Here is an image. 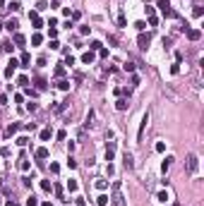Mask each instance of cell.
Instances as JSON below:
<instances>
[{"instance_id": "ba28073f", "label": "cell", "mask_w": 204, "mask_h": 206, "mask_svg": "<svg viewBox=\"0 0 204 206\" xmlns=\"http://www.w3.org/2000/svg\"><path fill=\"white\" fill-rule=\"evenodd\" d=\"M149 41H151V36H149V34H139V38H137L139 48H146V46H149Z\"/></svg>"}, {"instance_id": "e0dca14e", "label": "cell", "mask_w": 204, "mask_h": 206, "mask_svg": "<svg viewBox=\"0 0 204 206\" xmlns=\"http://www.w3.org/2000/svg\"><path fill=\"white\" fill-rule=\"evenodd\" d=\"M58 89H63V91L70 89V82H67V79H60V82H58Z\"/></svg>"}, {"instance_id": "8fae6325", "label": "cell", "mask_w": 204, "mask_h": 206, "mask_svg": "<svg viewBox=\"0 0 204 206\" xmlns=\"http://www.w3.org/2000/svg\"><path fill=\"white\" fill-rule=\"evenodd\" d=\"M187 36H190V41H199L202 31H199V29H190V31H187Z\"/></svg>"}, {"instance_id": "1f68e13d", "label": "cell", "mask_w": 204, "mask_h": 206, "mask_svg": "<svg viewBox=\"0 0 204 206\" xmlns=\"http://www.w3.org/2000/svg\"><path fill=\"white\" fill-rule=\"evenodd\" d=\"M65 74V67H55V77H63Z\"/></svg>"}, {"instance_id": "d590c367", "label": "cell", "mask_w": 204, "mask_h": 206, "mask_svg": "<svg viewBox=\"0 0 204 206\" xmlns=\"http://www.w3.org/2000/svg\"><path fill=\"white\" fill-rule=\"evenodd\" d=\"M0 29H2V24H0Z\"/></svg>"}, {"instance_id": "ac0fdd59", "label": "cell", "mask_w": 204, "mask_h": 206, "mask_svg": "<svg viewBox=\"0 0 204 206\" xmlns=\"http://www.w3.org/2000/svg\"><path fill=\"white\" fill-rule=\"evenodd\" d=\"M36 86L43 91V89H46V79H43V77H38V79H36Z\"/></svg>"}, {"instance_id": "5bb4252c", "label": "cell", "mask_w": 204, "mask_h": 206, "mask_svg": "<svg viewBox=\"0 0 204 206\" xmlns=\"http://www.w3.org/2000/svg\"><path fill=\"white\" fill-rule=\"evenodd\" d=\"M5 27H7L10 31H17V27H19V24H17V19H10V22H7Z\"/></svg>"}, {"instance_id": "9c48e42d", "label": "cell", "mask_w": 204, "mask_h": 206, "mask_svg": "<svg viewBox=\"0 0 204 206\" xmlns=\"http://www.w3.org/2000/svg\"><path fill=\"white\" fill-rule=\"evenodd\" d=\"M173 161H175L173 156H168V158H163V163H161V170H163V172H168V170H170V166H173Z\"/></svg>"}, {"instance_id": "3957f363", "label": "cell", "mask_w": 204, "mask_h": 206, "mask_svg": "<svg viewBox=\"0 0 204 206\" xmlns=\"http://www.w3.org/2000/svg\"><path fill=\"white\" fill-rule=\"evenodd\" d=\"M159 10H161V12L166 14V17H178V12H175V10L170 7V2H168V0H159Z\"/></svg>"}, {"instance_id": "f1b7e54d", "label": "cell", "mask_w": 204, "mask_h": 206, "mask_svg": "<svg viewBox=\"0 0 204 206\" xmlns=\"http://www.w3.org/2000/svg\"><path fill=\"white\" fill-rule=\"evenodd\" d=\"M195 17H202V5H195Z\"/></svg>"}, {"instance_id": "5b68a950", "label": "cell", "mask_w": 204, "mask_h": 206, "mask_svg": "<svg viewBox=\"0 0 204 206\" xmlns=\"http://www.w3.org/2000/svg\"><path fill=\"white\" fill-rule=\"evenodd\" d=\"M113 156H115V141H108L106 144V161H113Z\"/></svg>"}, {"instance_id": "2e32d148", "label": "cell", "mask_w": 204, "mask_h": 206, "mask_svg": "<svg viewBox=\"0 0 204 206\" xmlns=\"http://www.w3.org/2000/svg\"><path fill=\"white\" fill-rule=\"evenodd\" d=\"M36 158H48V149H38L36 151Z\"/></svg>"}, {"instance_id": "d6a6232c", "label": "cell", "mask_w": 204, "mask_h": 206, "mask_svg": "<svg viewBox=\"0 0 204 206\" xmlns=\"http://www.w3.org/2000/svg\"><path fill=\"white\" fill-rule=\"evenodd\" d=\"M96 187L99 189H106V180H96Z\"/></svg>"}, {"instance_id": "9a60e30c", "label": "cell", "mask_w": 204, "mask_h": 206, "mask_svg": "<svg viewBox=\"0 0 204 206\" xmlns=\"http://www.w3.org/2000/svg\"><path fill=\"white\" fill-rule=\"evenodd\" d=\"M12 48H15L12 41H5V43H2V50H5V53H12Z\"/></svg>"}, {"instance_id": "6da1fadb", "label": "cell", "mask_w": 204, "mask_h": 206, "mask_svg": "<svg viewBox=\"0 0 204 206\" xmlns=\"http://www.w3.org/2000/svg\"><path fill=\"white\" fill-rule=\"evenodd\" d=\"M113 206H125V197H123V182H113V197H110Z\"/></svg>"}, {"instance_id": "52a82bcc", "label": "cell", "mask_w": 204, "mask_h": 206, "mask_svg": "<svg viewBox=\"0 0 204 206\" xmlns=\"http://www.w3.org/2000/svg\"><path fill=\"white\" fill-rule=\"evenodd\" d=\"M123 166H125L127 170L135 168V158H132V153H125V156H123Z\"/></svg>"}, {"instance_id": "83f0119b", "label": "cell", "mask_w": 204, "mask_h": 206, "mask_svg": "<svg viewBox=\"0 0 204 206\" xmlns=\"http://www.w3.org/2000/svg\"><path fill=\"white\" fill-rule=\"evenodd\" d=\"M67 189H70V192H74V189H77V182H74V180H70V182H67Z\"/></svg>"}, {"instance_id": "cb8c5ba5", "label": "cell", "mask_w": 204, "mask_h": 206, "mask_svg": "<svg viewBox=\"0 0 204 206\" xmlns=\"http://www.w3.org/2000/svg\"><path fill=\"white\" fill-rule=\"evenodd\" d=\"M19 7H22V5H19V2H17V0H15V2H10V10H12V12H17V10H19Z\"/></svg>"}, {"instance_id": "277c9868", "label": "cell", "mask_w": 204, "mask_h": 206, "mask_svg": "<svg viewBox=\"0 0 204 206\" xmlns=\"http://www.w3.org/2000/svg\"><path fill=\"white\" fill-rule=\"evenodd\" d=\"M146 125H149V113H144V117H142V125H139V134H137V139H139V141L144 139V132H146Z\"/></svg>"}, {"instance_id": "d6986e66", "label": "cell", "mask_w": 204, "mask_h": 206, "mask_svg": "<svg viewBox=\"0 0 204 206\" xmlns=\"http://www.w3.org/2000/svg\"><path fill=\"white\" fill-rule=\"evenodd\" d=\"M15 43H17V46H24V36H22V34H15Z\"/></svg>"}, {"instance_id": "4316f807", "label": "cell", "mask_w": 204, "mask_h": 206, "mask_svg": "<svg viewBox=\"0 0 204 206\" xmlns=\"http://www.w3.org/2000/svg\"><path fill=\"white\" fill-rule=\"evenodd\" d=\"M27 206H38V201H36V197H29V199H27Z\"/></svg>"}, {"instance_id": "44dd1931", "label": "cell", "mask_w": 204, "mask_h": 206, "mask_svg": "<svg viewBox=\"0 0 204 206\" xmlns=\"http://www.w3.org/2000/svg\"><path fill=\"white\" fill-rule=\"evenodd\" d=\"M29 60H31V58L24 53V55H22V67H29Z\"/></svg>"}, {"instance_id": "484cf974", "label": "cell", "mask_w": 204, "mask_h": 206, "mask_svg": "<svg viewBox=\"0 0 204 206\" xmlns=\"http://www.w3.org/2000/svg\"><path fill=\"white\" fill-rule=\"evenodd\" d=\"M41 187H43L46 192H51V182H48V180H41Z\"/></svg>"}, {"instance_id": "f546056e", "label": "cell", "mask_w": 204, "mask_h": 206, "mask_svg": "<svg viewBox=\"0 0 204 206\" xmlns=\"http://www.w3.org/2000/svg\"><path fill=\"white\" fill-rule=\"evenodd\" d=\"M101 48V41H91V50H99Z\"/></svg>"}, {"instance_id": "603a6c76", "label": "cell", "mask_w": 204, "mask_h": 206, "mask_svg": "<svg viewBox=\"0 0 204 206\" xmlns=\"http://www.w3.org/2000/svg\"><path fill=\"white\" fill-rule=\"evenodd\" d=\"M51 134H53V132H51V130H43V132H41V139H43V141H46V139H51Z\"/></svg>"}, {"instance_id": "7c38bea8", "label": "cell", "mask_w": 204, "mask_h": 206, "mask_svg": "<svg viewBox=\"0 0 204 206\" xmlns=\"http://www.w3.org/2000/svg\"><path fill=\"white\" fill-rule=\"evenodd\" d=\"M82 63H84V65H91V63H94V53H84V55H82Z\"/></svg>"}, {"instance_id": "836d02e7", "label": "cell", "mask_w": 204, "mask_h": 206, "mask_svg": "<svg viewBox=\"0 0 204 206\" xmlns=\"http://www.w3.org/2000/svg\"><path fill=\"white\" fill-rule=\"evenodd\" d=\"M7 101V98H5V96H2V94H0V105H2V103Z\"/></svg>"}, {"instance_id": "d4e9b609", "label": "cell", "mask_w": 204, "mask_h": 206, "mask_svg": "<svg viewBox=\"0 0 204 206\" xmlns=\"http://www.w3.org/2000/svg\"><path fill=\"white\" fill-rule=\"evenodd\" d=\"M19 168H22V170H29V161H27V158H22V163H19Z\"/></svg>"}, {"instance_id": "7402d4cb", "label": "cell", "mask_w": 204, "mask_h": 206, "mask_svg": "<svg viewBox=\"0 0 204 206\" xmlns=\"http://www.w3.org/2000/svg\"><path fill=\"white\" fill-rule=\"evenodd\" d=\"M159 201H168V192H166V189L159 192Z\"/></svg>"}, {"instance_id": "30bf717a", "label": "cell", "mask_w": 204, "mask_h": 206, "mask_svg": "<svg viewBox=\"0 0 204 206\" xmlns=\"http://www.w3.org/2000/svg\"><path fill=\"white\" fill-rule=\"evenodd\" d=\"M17 130H19V122H12V125H7V130H5V134H7V137H12V134H15Z\"/></svg>"}, {"instance_id": "ffe728a7", "label": "cell", "mask_w": 204, "mask_h": 206, "mask_svg": "<svg viewBox=\"0 0 204 206\" xmlns=\"http://www.w3.org/2000/svg\"><path fill=\"white\" fill-rule=\"evenodd\" d=\"M96 201H99V206H106V204H108V197H106V194H101Z\"/></svg>"}, {"instance_id": "4dcf8cb0", "label": "cell", "mask_w": 204, "mask_h": 206, "mask_svg": "<svg viewBox=\"0 0 204 206\" xmlns=\"http://www.w3.org/2000/svg\"><path fill=\"white\" fill-rule=\"evenodd\" d=\"M55 194H58V199H63V187L60 185H55Z\"/></svg>"}, {"instance_id": "8992f818", "label": "cell", "mask_w": 204, "mask_h": 206, "mask_svg": "<svg viewBox=\"0 0 204 206\" xmlns=\"http://www.w3.org/2000/svg\"><path fill=\"white\" fill-rule=\"evenodd\" d=\"M17 65H19L17 60H10V63H7V67H5V77H7V79H10L12 74H15V69H17Z\"/></svg>"}, {"instance_id": "e575fe53", "label": "cell", "mask_w": 204, "mask_h": 206, "mask_svg": "<svg viewBox=\"0 0 204 206\" xmlns=\"http://www.w3.org/2000/svg\"><path fill=\"white\" fill-rule=\"evenodd\" d=\"M77 206H87V204H84V201H82V199H77Z\"/></svg>"}, {"instance_id": "4fadbf2b", "label": "cell", "mask_w": 204, "mask_h": 206, "mask_svg": "<svg viewBox=\"0 0 204 206\" xmlns=\"http://www.w3.org/2000/svg\"><path fill=\"white\" fill-rule=\"evenodd\" d=\"M115 108H118V110H125V108H127V101H125V98H118V101H115Z\"/></svg>"}, {"instance_id": "7a4b0ae2", "label": "cell", "mask_w": 204, "mask_h": 206, "mask_svg": "<svg viewBox=\"0 0 204 206\" xmlns=\"http://www.w3.org/2000/svg\"><path fill=\"white\" fill-rule=\"evenodd\" d=\"M197 168H199V158H197V153H190L187 156V172L197 175Z\"/></svg>"}]
</instances>
